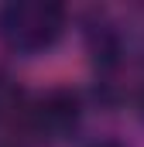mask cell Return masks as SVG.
<instances>
[{"instance_id": "1", "label": "cell", "mask_w": 144, "mask_h": 147, "mask_svg": "<svg viewBox=\"0 0 144 147\" xmlns=\"http://www.w3.org/2000/svg\"><path fill=\"white\" fill-rule=\"evenodd\" d=\"M65 31V7L52 0H10L0 7V41L17 55H41Z\"/></svg>"}, {"instance_id": "2", "label": "cell", "mask_w": 144, "mask_h": 147, "mask_svg": "<svg viewBox=\"0 0 144 147\" xmlns=\"http://www.w3.org/2000/svg\"><path fill=\"white\" fill-rule=\"evenodd\" d=\"M82 116V99L72 89H52L28 106V127L41 137H65Z\"/></svg>"}, {"instance_id": "3", "label": "cell", "mask_w": 144, "mask_h": 147, "mask_svg": "<svg viewBox=\"0 0 144 147\" xmlns=\"http://www.w3.org/2000/svg\"><path fill=\"white\" fill-rule=\"evenodd\" d=\"M89 51H93V58L107 69V65H117V58H120V41H117V31L107 28V24H100V28H89Z\"/></svg>"}, {"instance_id": "4", "label": "cell", "mask_w": 144, "mask_h": 147, "mask_svg": "<svg viewBox=\"0 0 144 147\" xmlns=\"http://www.w3.org/2000/svg\"><path fill=\"white\" fill-rule=\"evenodd\" d=\"M89 147H124L120 140H113V137H103V140H93Z\"/></svg>"}, {"instance_id": "5", "label": "cell", "mask_w": 144, "mask_h": 147, "mask_svg": "<svg viewBox=\"0 0 144 147\" xmlns=\"http://www.w3.org/2000/svg\"><path fill=\"white\" fill-rule=\"evenodd\" d=\"M137 110H141V116H144V92H141V103H137Z\"/></svg>"}, {"instance_id": "6", "label": "cell", "mask_w": 144, "mask_h": 147, "mask_svg": "<svg viewBox=\"0 0 144 147\" xmlns=\"http://www.w3.org/2000/svg\"><path fill=\"white\" fill-rule=\"evenodd\" d=\"M0 147H17V144H0Z\"/></svg>"}]
</instances>
